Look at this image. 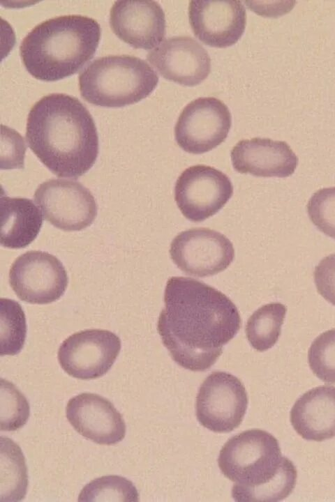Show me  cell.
I'll use <instances>...</instances> for the list:
<instances>
[{
  "label": "cell",
  "mask_w": 335,
  "mask_h": 502,
  "mask_svg": "<svg viewBox=\"0 0 335 502\" xmlns=\"http://www.w3.org/2000/svg\"><path fill=\"white\" fill-rule=\"evenodd\" d=\"M25 137L32 152L58 177L77 179L98 158L92 116L77 98L65 93L47 95L32 106Z\"/></svg>",
  "instance_id": "7a4b0ae2"
},
{
  "label": "cell",
  "mask_w": 335,
  "mask_h": 502,
  "mask_svg": "<svg viewBox=\"0 0 335 502\" xmlns=\"http://www.w3.org/2000/svg\"><path fill=\"white\" fill-rule=\"evenodd\" d=\"M158 83L156 72L144 60L129 55L98 58L79 75L81 97L103 107L137 103L149 96Z\"/></svg>",
  "instance_id": "5b68a950"
},
{
  "label": "cell",
  "mask_w": 335,
  "mask_h": 502,
  "mask_svg": "<svg viewBox=\"0 0 335 502\" xmlns=\"http://www.w3.org/2000/svg\"><path fill=\"white\" fill-rule=\"evenodd\" d=\"M248 395L241 381L225 372H213L198 390L195 414L200 424L218 433L239 426L248 407Z\"/></svg>",
  "instance_id": "8992f818"
},
{
  "label": "cell",
  "mask_w": 335,
  "mask_h": 502,
  "mask_svg": "<svg viewBox=\"0 0 335 502\" xmlns=\"http://www.w3.org/2000/svg\"><path fill=\"white\" fill-rule=\"evenodd\" d=\"M170 254L185 274L204 277L225 270L234 259V249L223 234L208 228H193L173 238Z\"/></svg>",
  "instance_id": "8fae6325"
},
{
  "label": "cell",
  "mask_w": 335,
  "mask_h": 502,
  "mask_svg": "<svg viewBox=\"0 0 335 502\" xmlns=\"http://www.w3.org/2000/svg\"><path fill=\"white\" fill-rule=\"evenodd\" d=\"M121 348V340L110 330H82L62 342L58 360L68 375L83 380L94 379L110 370Z\"/></svg>",
  "instance_id": "7c38bea8"
},
{
  "label": "cell",
  "mask_w": 335,
  "mask_h": 502,
  "mask_svg": "<svg viewBox=\"0 0 335 502\" xmlns=\"http://www.w3.org/2000/svg\"><path fill=\"white\" fill-rule=\"evenodd\" d=\"M27 487V467L22 449L11 439L1 436L0 501H22L26 496Z\"/></svg>",
  "instance_id": "ffe728a7"
},
{
  "label": "cell",
  "mask_w": 335,
  "mask_h": 502,
  "mask_svg": "<svg viewBox=\"0 0 335 502\" xmlns=\"http://www.w3.org/2000/svg\"><path fill=\"white\" fill-rule=\"evenodd\" d=\"M233 194L230 178L213 167L197 165L186 169L174 185L177 205L188 220L202 222L216 214Z\"/></svg>",
  "instance_id": "9c48e42d"
},
{
  "label": "cell",
  "mask_w": 335,
  "mask_h": 502,
  "mask_svg": "<svg viewBox=\"0 0 335 502\" xmlns=\"http://www.w3.org/2000/svg\"><path fill=\"white\" fill-rule=\"evenodd\" d=\"M306 208L309 219L317 229L335 240V186L314 192Z\"/></svg>",
  "instance_id": "484cf974"
},
{
  "label": "cell",
  "mask_w": 335,
  "mask_h": 502,
  "mask_svg": "<svg viewBox=\"0 0 335 502\" xmlns=\"http://www.w3.org/2000/svg\"><path fill=\"white\" fill-rule=\"evenodd\" d=\"M287 307L280 303L262 305L248 318L245 332L251 346L258 351H265L277 342Z\"/></svg>",
  "instance_id": "44dd1931"
},
{
  "label": "cell",
  "mask_w": 335,
  "mask_h": 502,
  "mask_svg": "<svg viewBox=\"0 0 335 502\" xmlns=\"http://www.w3.org/2000/svg\"><path fill=\"white\" fill-rule=\"evenodd\" d=\"M188 20L194 36L218 48L234 45L244 33L246 8L241 1H191Z\"/></svg>",
  "instance_id": "4fadbf2b"
},
{
  "label": "cell",
  "mask_w": 335,
  "mask_h": 502,
  "mask_svg": "<svg viewBox=\"0 0 335 502\" xmlns=\"http://www.w3.org/2000/svg\"><path fill=\"white\" fill-rule=\"evenodd\" d=\"M308 360L311 371L319 379L335 383V328L321 333L313 340Z\"/></svg>",
  "instance_id": "d4e9b609"
},
{
  "label": "cell",
  "mask_w": 335,
  "mask_h": 502,
  "mask_svg": "<svg viewBox=\"0 0 335 502\" xmlns=\"http://www.w3.org/2000/svg\"><path fill=\"white\" fill-rule=\"evenodd\" d=\"M66 416L76 432L98 444H116L125 437L122 416L110 400L99 395L84 393L72 397Z\"/></svg>",
  "instance_id": "2e32d148"
},
{
  "label": "cell",
  "mask_w": 335,
  "mask_h": 502,
  "mask_svg": "<svg viewBox=\"0 0 335 502\" xmlns=\"http://www.w3.org/2000/svg\"><path fill=\"white\" fill-rule=\"evenodd\" d=\"M78 501H134L139 494L134 484L119 476H105L87 484L81 490Z\"/></svg>",
  "instance_id": "603a6c76"
},
{
  "label": "cell",
  "mask_w": 335,
  "mask_h": 502,
  "mask_svg": "<svg viewBox=\"0 0 335 502\" xmlns=\"http://www.w3.org/2000/svg\"><path fill=\"white\" fill-rule=\"evenodd\" d=\"M1 240L3 247L24 248L37 237L43 225L41 211L30 199L1 196Z\"/></svg>",
  "instance_id": "d6986e66"
},
{
  "label": "cell",
  "mask_w": 335,
  "mask_h": 502,
  "mask_svg": "<svg viewBox=\"0 0 335 502\" xmlns=\"http://www.w3.org/2000/svg\"><path fill=\"white\" fill-rule=\"evenodd\" d=\"M100 36V26L91 17H53L36 25L24 38L20 46L21 59L34 77L60 80L77 73L94 57Z\"/></svg>",
  "instance_id": "277c9868"
},
{
  "label": "cell",
  "mask_w": 335,
  "mask_h": 502,
  "mask_svg": "<svg viewBox=\"0 0 335 502\" xmlns=\"http://www.w3.org/2000/svg\"><path fill=\"white\" fill-rule=\"evenodd\" d=\"M68 281L60 260L38 250L19 256L9 271V283L13 291L20 300L32 304H48L59 299Z\"/></svg>",
  "instance_id": "30bf717a"
},
{
  "label": "cell",
  "mask_w": 335,
  "mask_h": 502,
  "mask_svg": "<svg viewBox=\"0 0 335 502\" xmlns=\"http://www.w3.org/2000/svg\"><path fill=\"white\" fill-rule=\"evenodd\" d=\"M218 464L234 482L232 497L237 502L282 501L295 487V466L281 455L277 439L262 429L246 430L229 439L220 451Z\"/></svg>",
  "instance_id": "3957f363"
},
{
  "label": "cell",
  "mask_w": 335,
  "mask_h": 502,
  "mask_svg": "<svg viewBox=\"0 0 335 502\" xmlns=\"http://www.w3.org/2000/svg\"><path fill=\"white\" fill-rule=\"evenodd\" d=\"M1 169L24 168L26 146L23 137L15 130L1 125ZM1 164V165H2Z\"/></svg>",
  "instance_id": "4316f807"
},
{
  "label": "cell",
  "mask_w": 335,
  "mask_h": 502,
  "mask_svg": "<svg viewBox=\"0 0 335 502\" xmlns=\"http://www.w3.org/2000/svg\"><path fill=\"white\" fill-rule=\"evenodd\" d=\"M109 22L114 33L135 49L156 48L166 33L164 11L154 1H115Z\"/></svg>",
  "instance_id": "9a60e30c"
},
{
  "label": "cell",
  "mask_w": 335,
  "mask_h": 502,
  "mask_svg": "<svg viewBox=\"0 0 335 502\" xmlns=\"http://www.w3.org/2000/svg\"><path fill=\"white\" fill-rule=\"evenodd\" d=\"M290 422L304 439L323 441L335 436V387H315L294 404Z\"/></svg>",
  "instance_id": "ac0fdd59"
},
{
  "label": "cell",
  "mask_w": 335,
  "mask_h": 502,
  "mask_svg": "<svg viewBox=\"0 0 335 502\" xmlns=\"http://www.w3.org/2000/svg\"><path fill=\"white\" fill-rule=\"evenodd\" d=\"M231 125L225 103L214 97H200L183 109L174 126V138L184 151L202 154L225 140Z\"/></svg>",
  "instance_id": "ba28073f"
},
{
  "label": "cell",
  "mask_w": 335,
  "mask_h": 502,
  "mask_svg": "<svg viewBox=\"0 0 335 502\" xmlns=\"http://www.w3.org/2000/svg\"><path fill=\"white\" fill-rule=\"evenodd\" d=\"M147 59L163 78L185 86L200 84L211 71L208 52L190 36L164 40Z\"/></svg>",
  "instance_id": "5bb4252c"
},
{
  "label": "cell",
  "mask_w": 335,
  "mask_h": 502,
  "mask_svg": "<svg viewBox=\"0 0 335 502\" xmlns=\"http://www.w3.org/2000/svg\"><path fill=\"white\" fill-rule=\"evenodd\" d=\"M313 277L318 292L335 306V253L319 262L315 267Z\"/></svg>",
  "instance_id": "83f0119b"
},
{
  "label": "cell",
  "mask_w": 335,
  "mask_h": 502,
  "mask_svg": "<svg viewBox=\"0 0 335 502\" xmlns=\"http://www.w3.org/2000/svg\"><path fill=\"white\" fill-rule=\"evenodd\" d=\"M157 330L173 360L193 372L209 370L241 328L234 303L218 289L195 279L171 277Z\"/></svg>",
  "instance_id": "6da1fadb"
},
{
  "label": "cell",
  "mask_w": 335,
  "mask_h": 502,
  "mask_svg": "<svg viewBox=\"0 0 335 502\" xmlns=\"http://www.w3.org/2000/svg\"><path fill=\"white\" fill-rule=\"evenodd\" d=\"M30 406L27 399L7 380L1 379L0 425L1 431H15L27 422Z\"/></svg>",
  "instance_id": "cb8c5ba5"
},
{
  "label": "cell",
  "mask_w": 335,
  "mask_h": 502,
  "mask_svg": "<svg viewBox=\"0 0 335 502\" xmlns=\"http://www.w3.org/2000/svg\"><path fill=\"white\" fill-rule=\"evenodd\" d=\"M1 356H14L23 348L27 323L21 305L14 300L1 298Z\"/></svg>",
  "instance_id": "7402d4cb"
},
{
  "label": "cell",
  "mask_w": 335,
  "mask_h": 502,
  "mask_svg": "<svg viewBox=\"0 0 335 502\" xmlns=\"http://www.w3.org/2000/svg\"><path fill=\"white\" fill-rule=\"evenodd\" d=\"M34 201L45 220L66 231L86 229L98 213L92 193L73 180L57 178L42 183L36 190Z\"/></svg>",
  "instance_id": "52a82bcc"
},
{
  "label": "cell",
  "mask_w": 335,
  "mask_h": 502,
  "mask_svg": "<svg viewBox=\"0 0 335 502\" xmlns=\"http://www.w3.org/2000/svg\"><path fill=\"white\" fill-rule=\"evenodd\" d=\"M230 156L236 172L257 177H288L299 163L285 142L269 138L241 140L232 148Z\"/></svg>",
  "instance_id": "e0dca14e"
}]
</instances>
